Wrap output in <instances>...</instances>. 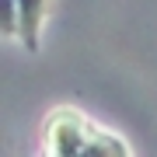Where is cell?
Listing matches in <instances>:
<instances>
[{"instance_id": "6da1fadb", "label": "cell", "mask_w": 157, "mask_h": 157, "mask_svg": "<svg viewBox=\"0 0 157 157\" xmlns=\"http://www.w3.org/2000/svg\"><path fill=\"white\" fill-rule=\"evenodd\" d=\"M42 17H45V0H17V32L28 49H39Z\"/></svg>"}]
</instances>
